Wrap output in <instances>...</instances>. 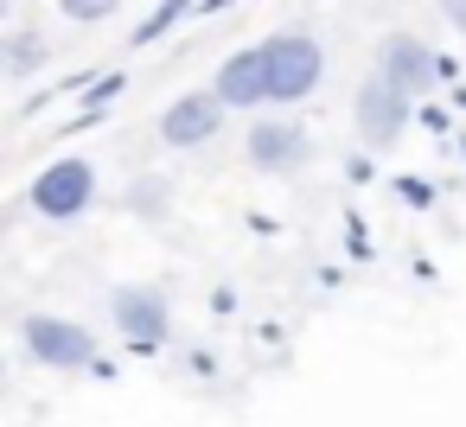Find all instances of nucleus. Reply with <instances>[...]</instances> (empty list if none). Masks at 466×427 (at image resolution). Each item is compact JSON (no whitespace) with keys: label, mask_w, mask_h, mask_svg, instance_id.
Listing matches in <instances>:
<instances>
[{"label":"nucleus","mask_w":466,"mask_h":427,"mask_svg":"<svg viewBox=\"0 0 466 427\" xmlns=\"http://www.w3.org/2000/svg\"><path fill=\"white\" fill-rule=\"evenodd\" d=\"M26 204L46 217V223H77L90 204H96V166L65 154V160H46L26 185Z\"/></svg>","instance_id":"obj_1"},{"label":"nucleus","mask_w":466,"mask_h":427,"mask_svg":"<svg viewBox=\"0 0 466 427\" xmlns=\"http://www.w3.org/2000/svg\"><path fill=\"white\" fill-rule=\"evenodd\" d=\"M262 65H268V103H300L326 77V52H319L313 33H268Z\"/></svg>","instance_id":"obj_2"},{"label":"nucleus","mask_w":466,"mask_h":427,"mask_svg":"<svg viewBox=\"0 0 466 427\" xmlns=\"http://www.w3.org/2000/svg\"><path fill=\"white\" fill-rule=\"evenodd\" d=\"M109 325L128 338V351L154 357V351L173 338V306H167L160 287H147V281H122V287L109 293Z\"/></svg>","instance_id":"obj_3"},{"label":"nucleus","mask_w":466,"mask_h":427,"mask_svg":"<svg viewBox=\"0 0 466 427\" xmlns=\"http://www.w3.org/2000/svg\"><path fill=\"white\" fill-rule=\"evenodd\" d=\"M20 344H26V357L46 363V370H96V338H90V325L58 319V313L20 319Z\"/></svg>","instance_id":"obj_4"},{"label":"nucleus","mask_w":466,"mask_h":427,"mask_svg":"<svg viewBox=\"0 0 466 427\" xmlns=\"http://www.w3.org/2000/svg\"><path fill=\"white\" fill-rule=\"evenodd\" d=\"M441 52L428 45V39H415V33H390L383 45H377V77L390 84V90H402L409 103H421L434 84H441Z\"/></svg>","instance_id":"obj_5"},{"label":"nucleus","mask_w":466,"mask_h":427,"mask_svg":"<svg viewBox=\"0 0 466 427\" xmlns=\"http://www.w3.org/2000/svg\"><path fill=\"white\" fill-rule=\"evenodd\" d=\"M409 96L402 90H390L377 71L358 84V96H351V122H358V141H364V154H383V147H396L402 141V128H409Z\"/></svg>","instance_id":"obj_6"},{"label":"nucleus","mask_w":466,"mask_h":427,"mask_svg":"<svg viewBox=\"0 0 466 427\" xmlns=\"http://www.w3.org/2000/svg\"><path fill=\"white\" fill-rule=\"evenodd\" d=\"M224 115H230V109H224L211 90H186L179 103H167V115L154 122V134H160L167 147H205V141H218Z\"/></svg>","instance_id":"obj_7"},{"label":"nucleus","mask_w":466,"mask_h":427,"mask_svg":"<svg viewBox=\"0 0 466 427\" xmlns=\"http://www.w3.org/2000/svg\"><path fill=\"white\" fill-rule=\"evenodd\" d=\"M243 154H249V166H256V173H294V166L313 154V141H307V128H300V122L256 115V122H249V141H243Z\"/></svg>","instance_id":"obj_8"},{"label":"nucleus","mask_w":466,"mask_h":427,"mask_svg":"<svg viewBox=\"0 0 466 427\" xmlns=\"http://www.w3.org/2000/svg\"><path fill=\"white\" fill-rule=\"evenodd\" d=\"M211 96L224 103V109H262L268 103V65H262V45H243V52H230L224 65H218V77H211Z\"/></svg>","instance_id":"obj_9"},{"label":"nucleus","mask_w":466,"mask_h":427,"mask_svg":"<svg viewBox=\"0 0 466 427\" xmlns=\"http://www.w3.org/2000/svg\"><path fill=\"white\" fill-rule=\"evenodd\" d=\"M39 65H46V39H39L33 26L7 33V45H0V71H7V77H33Z\"/></svg>","instance_id":"obj_10"},{"label":"nucleus","mask_w":466,"mask_h":427,"mask_svg":"<svg viewBox=\"0 0 466 427\" xmlns=\"http://www.w3.org/2000/svg\"><path fill=\"white\" fill-rule=\"evenodd\" d=\"M122 90H128V77H122V71H109V77H96V84L84 90V109H77V122H65V128H71V134H77V128H96V122L109 115V103H116Z\"/></svg>","instance_id":"obj_11"},{"label":"nucleus","mask_w":466,"mask_h":427,"mask_svg":"<svg viewBox=\"0 0 466 427\" xmlns=\"http://www.w3.org/2000/svg\"><path fill=\"white\" fill-rule=\"evenodd\" d=\"M192 7H198V0H160V7H154V14H147V20L128 33V39H135V45H154V39H167V33H173V26H179Z\"/></svg>","instance_id":"obj_12"},{"label":"nucleus","mask_w":466,"mask_h":427,"mask_svg":"<svg viewBox=\"0 0 466 427\" xmlns=\"http://www.w3.org/2000/svg\"><path fill=\"white\" fill-rule=\"evenodd\" d=\"M65 7V20H77V26H96V20H109L122 0H58Z\"/></svg>","instance_id":"obj_13"},{"label":"nucleus","mask_w":466,"mask_h":427,"mask_svg":"<svg viewBox=\"0 0 466 427\" xmlns=\"http://www.w3.org/2000/svg\"><path fill=\"white\" fill-rule=\"evenodd\" d=\"M396 198L415 204V211H428V204H434V185H428V179H396Z\"/></svg>","instance_id":"obj_14"},{"label":"nucleus","mask_w":466,"mask_h":427,"mask_svg":"<svg viewBox=\"0 0 466 427\" xmlns=\"http://www.w3.org/2000/svg\"><path fill=\"white\" fill-rule=\"evenodd\" d=\"M128 204H135V211H167V185H160V179H141Z\"/></svg>","instance_id":"obj_15"},{"label":"nucleus","mask_w":466,"mask_h":427,"mask_svg":"<svg viewBox=\"0 0 466 427\" xmlns=\"http://www.w3.org/2000/svg\"><path fill=\"white\" fill-rule=\"evenodd\" d=\"M441 20H447V26L466 39V0H441Z\"/></svg>","instance_id":"obj_16"},{"label":"nucleus","mask_w":466,"mask_h":427,"mask_svg":"<svg viewBox=\"0 0 466 427\" xmlns=\"http://www.w3.org/2000/svg\"><path fill=\"white\" fill-rule=\"evenodd\" d=\"M345 179H351V185H370V154H351V160H345Z\"/></svg>","instance_id":"obj_17"},{"label":"nucleus","mask_w":466,"mask_h":427,"mask_svg":"<svg viewBox=\"0 0 466 427\" xmlns=\"http://www.w3.org/2000/svg\"><path fill=\"white\" fill-rule=\"evenodd\" d=\"M192 376H218V357L211 351H192Z\"/></svg>","instance_id":"obj_18"}]
</instances>
